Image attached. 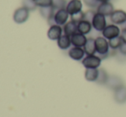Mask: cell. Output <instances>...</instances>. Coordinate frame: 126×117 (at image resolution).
<instances>
[{
    "label": "cell",
    "instance_id": "obj_24",
    "mask_svg": "<svg viewBox=\"0 0 126 117\" xmlns=\"http://www.w3.org/2000/svg\"><path fill=\"white\" fill-rule=\"evenodd\" d=\"M37 7H52V0H34Z\"/></svg>",
    "mask_w": 126,
    "mask_h": 117
},
{
    "label": "cell",
    "instance_id": "obj_28",
    "mask_svg": "<svg viewBox=\"0 0 126 117\" xmlns=\"http://www.w3.org/2000/svg\"><path fill=\"white\" fill-rule=\"evenodd\" d=\"M120 38H121L122 41L124 43H126V28L121 30V34H120Z\"/></svg>",
    "mask_w": 126,
    "mask_h": 117
},
{
    "label": "cell",
    "instance_id": "obj_5",
    "mask_svg": "<svg viewBox=\"0 0 126 117\" xmlns=\"http://www.w3.org/2000/svg\"><path fill=\"white\" fill-rule=\"evenodd\" d=\"M120 34H121V30H120L119 27L113 23L107 25L106 27V29L102 31L103 37H105L108 40L120 36Z\"/></svg>",
    "mask_w": 126,
    "mask_h": 117
},
{
    "label": "cell",
    "instance_id": "obj_1",
    "mask_svg": "<svg viewBox=\"0 0 126 117\" xmlns=\"http://www.w3.org/2000/svg\"><path fill=\"white\" fill-rule=\"evenodd\" d=\"M95 46H96V53L99 56L102 58H106L109 54V41L105 37L99 36L95 39Z\"/></svg>",
    "mask_w": 126,
    "mask_h": 117
},
{
    "label": "cell",
    "instance_id": "obj_15",
    "mask_svg": "<svg viewBox=\"0 0 126 117\" xmlns=\"http://www.w3.org/2000/svg\"><path fill=\"white\" fill-rule=\"evenodd\" d=\"M57 43H58V46L60 49L62 50H66V49H69L70 47L71 44V39H70V36L66 35H63L58 40H57Z\"/></svg>",
    "mask_w": 126,
    "mask_h": 117
},
{
    "label": "cell",
    "instance_id": "obj_20",
    "mask_svg": "<svg viewBox=\"0 0 126 117\" xmlns=\"http://www.w3.org/2000/svg\"><path fill=\"white\" fill-rule=\"evenodd\" d=\"M108 41H109L110 48H111L112 50H117V49H118L120 47V46L122 45V43H123L120 36L113 38V39H111V40H109Z\"/></svg>",
    "mask_w": 126,
    "mask_h": 117
},
{
    "label": "cell",
    "instance_id": "obj_7",
    "mask_svg": "<svg viewBox=\"0 0 126 117\" xmlns=\"http://www.w3.org/2000/svg\"><path fill=\"white\" fill-rule=\"evenodd\" d=\"M110 20L113 24L124 25L126 22V11L123 10H115L110 16Z\"/></svg>",
    "mask_w": 126,
    "mask_h": 117
},
{
    "label": "cell",
    "instance_id": "obj_27",
    "mask_svg": "<svg viewBox=\"0 0 126 117\" xmlns=\"http://www.w3.org/2000/svg\"><path fill=\"white\" fill-rule=\"evenodd\" d=\"M96 12H94L93 10H88L87 11H85V17L84 20L89 21V22H92V19H93L94 16L95 15Z\"/></svg>",
    "mask_w": 126,
    "mask_h": 117
},
{
    "label": "cell",
    "instance_id": "obj_13",
    "mask_svg": "<svg viewBox=\"0 0 126 117\" xmlns=\"http://www.w3.org/2000/svg\"><path fill=\"white\" fill-rule=\"evenodd\" d=\"M63 35H69L71 37L73 35H75L76 33H77V23L73 21H69L63 25Z\"/></svg>",
    "mask_w": 126,
    "mask_h": 117
},
{
    "label": "cell",
    "instance_id": "obj_30",
    "mask_svg": "<svg viewBox=\"0 0 126 117\" xmlns=\"http://www.w3.org/2000/svg\"><path fill=\"white\" fill-rule=\"evenodd\" d=\"M99 3H106V2H110V0H98Z\"/></svg>",
    "mask_w": 126,
    "mask_h": 117
},
{
    "label": "cell",
    "instance_id": "obj_8",
    "mask_svg": "<svg viewBox=\"0 0 126 117\" xmlns=\"http://www.w3.org/2000/svg\"><path fill=\"white\" fill-rule=\"evenodd\" d=\"M82 6L83 3L81 0H70L65 6V10L70 14V16H72L82 11Z\"/></svg>",
    "mask_w": 126,
    "mask_h": 117
},
{
    "label": "cell",
    "instance_id": "obj_10",
    "mask_svg": "<svg viewBox=\"0 0 126 117\" xmlns=\"http://www.w3.org/2000/svg\"><path fill=\"white\" fill-rule=\"evenodd\" d=\"M114 7L113 4L110 2L106 3H100L96 8V12L104 15L105 17H110L113 11H114Z\"/></svg>",
    "mask_w": 126,
    "mask_h": 117
},
{
    "label": "cell",
    "instance_id": "obj_19",
    "mask_svg": "<svg viewBox=\"0 0 126 117\" xmlns=\"http://www.w3.org/2000/svg\"><path fill=\"white\" fill-rule=\"evenodd\" d=\"M115 97H116L117 100L119 101L120 102H123L126 101V87H124V86L118 87L116 90Z\"/></svg>",
    "mask_w": 126,
    "mask_h": 117
},
{
    "label": "cell",
    "instance_id": "obj_18",
    "mask_svg": "<svg viewBox=\"0 0 126 117\" xmlns=\"http://www.w3.org/2000/svg\"><path fill=\"white\" fill-rule=\"evenodd\" d=\"M100 70L98 69H86L85 71V78L89 82H95L98 80Z\"/></svg>",
    "mask_w": 126,
    "mask_h": 117
},
{
    "label": "cell",
    "instance_id": "obj_29",
    "mask_svg": "<svg viewBox=\"0 0 126 117\" xmlns=\"http://www.w3.org/2000/svg\"><path fill=\"white\" fill-rule=\"evenodd\" d=\"M118 50H119L120 54H122L123 55L126 56V43H122V45L120 46V47L118 48Z\"/></svg>",
    "mask_w": 126,
    "mask_h": 117
},
{
    "label": "cell",
    "instance_id": "obj_4",
    "mask_svg": "<svg viewBox=\"0 0 126 117\" xmlns=\"http://www.w3.org/2000/svg\"><path fill=\"white\" fill-rule=\"evenodd\" d=\"M106 17H105L104 15L96 12L95 15L94 16L93 19H92V26L93 29H94L96 31L98 32H102L103 30L106 29V27L107 26L106 23Z\"/></svg>",
    "mask_w": 126,
    "mask_h": 117
},
{
    "label": "cell",
    "instance_id": "obj_23",
    "mask_svg": "<svg viewBox=\"0 0 126 117\" xmlns=\"http://www.w3.org/2000/svg\"><path fill=\"white\" fill-rule=\"evenodd\" d=\"M84 17H85V12L81 11V12H78V13L70 16V20L76 22V23H78V22H80L81 21L84 20Z\"/></svg>",
    "mask_w": 126,
    "mask_h": 117
},
{
    "label": "cell",
    "instance_id": "obj_9",
    "mask_svg": "<svg viewBox=\"0 0 126 117\" xmlns=\"http://www.w3.org/2000/svg\"><path fill=\"white\" fill-rule=\"evenodd\" d=\"M63 28L57 24L51 25L47 31V37L51 40H58L63 35Z\"/></svg>",
    "mask_w": 126,
    "mask_h": 117
},
{
    "label": "cell",
    "instance_id": "obj_2",
    "mask_svg": "<svg viewBox=\"0 0 126 117\" xmlns=\"http://www.w3.org/2000/svg\"><path fill=\"white\" fill-rule=\"evenodd\" d=\"M101 59L102 58L100 56L91 54V55L85 56L81 60V63L86 69H98L101 64Z\"/></svg>",
    "mask_w": 126,
    "mask_h": 117
},
{
    "label": "cell",
    "instance_id": "obj_3",
    "mask_svg": "<svg viewBox=\"0 0 126 117\" xmlns=\"http://www.w3.org/2000/svg\"><path fill=\"white\" fill-rule=\"evenodd\" d=\"M70 14L67 12V10L64 9H60V10H55L54 16H53L52 22L53 24H57L59 26H63L69 20ZM51 24V22H50Z\"/></svg>",
    "mask_w": 126,
    "mask_h": 117
},
{
    "label": "cell",
    "instance_id": "obj_6",
    "mask_svg": "<svg viewBox=\"0 0 126 117\" xmlns=\"http://www.w3.org/2000/svg\"><path fill=\"white\" fill-rule=\"evenodd\" d=\"M28 17H29V10L22 6L15 10L13 15V20L16 23L22 24L27 22Z\"/></svg>",
    "mask_w": 126,
    "mask_h": 117
},
{
    "label": "cell",
    "instance_id": "obj_11",
    "mask_svg": "<svg viewBox=\"0 0 126 117\" xmlns=\"http://www.w3.org/2000/svg\"><path fill=\"white\" fill-rule=\"evenodd\" d=\"M71 44L73 45V47H83L86 44L87 40H88V38L86 37L85 35H82V34L79 33H76L75 35H73L71 37Z\"/></svg>",
    "mask_w": 126,
    "mask_h": 117
},
{
    "label": "cell",
    "instance_id": "obj_14",
    "mask_svg": "<svg viewBox=\"0 0 126 117\" xmlns=\"http://www.w3.org/2000/svg\"><path fill=\"white\" fill-rule=\"evenodd\" d=\"M93 26H92L91 22L87 20H82L77 23V31L82 35H88L91 32Z\"/></svg>",
    "mask_w": 126,
    "mask_h": 117
},
{
    "label": "cell",
    "instance_id": "obj_25",
    "mask_svg": "<svg viewBox=\"0 0 126 117\" xmlns=\"http://www.w3.org/2000/svg\"><path fill=\"white\" fill-rule=\"evenodd\" d=\"M108 81V76L106 74V72L104 70H100V74H99V78L97 82H99L100 84H104Z\"/></svg>",
    "mask_w": 126,
    "mask_h": 117
},
{
    "label": "cell",
    "instance_id": "obj_12",
    "mask_svg": "<svg viewBox=\"0 0 126 117\" xmlns=\"http://www.w3.org/2000/svg\"><path fill=\"white\" fill-rule=\"evenodd\" d=\"M85 53L83 47H73L70 49L69 51V56L74 60L79 61V60H82L84 58Z\"/></svg>",
    "mask_w": 126,
    "mask_h": 117
},
{
    "label": "cell",
    "instance_id": "obj_26",
    "mask_svg": "<svg viewBox=\"0 0 126 117\" xmlns=\"http://www.w3.org/2000/svg\"><path fill=\"white\" fill-rule=\"evenodd\" d=\"M83 3L88 7V8H97L98 5L100 4L98 0H82Z\"/></svg>",
    "mask_w": 126,
    "mask_h": 117
},
{
    "label": "cell",
    "instance_id": "obj_17",
    "mask_svg": "<svg viewBox=\"0 0 126 117\" xmlns=\"http://www.w3.org/2000/svg\"><path fill=\"white\" fill-rule=\"evenodd\" d=\"M85 53L87 55H91L94 54L96 53V46H95V39L94 38H88L87 40L86 44L83 47Z\"/></svg>",
    "mask_w": 126,
    "mask_h": 117
},
{
    "label": "cell",
    "instance_id": "obj_22",
    "mask_svg": "<svg viewBox=\"0 0 126 117\" xmlns=\"http://www.w3.org/2000/svg\"><path fill=\"white\" fill-rule=\"evenodd\" d=\"M22 4H23V7L28 9L29 11L34 10L37 8V5L35 3L34 0H22Z\"/></svg>",
    "mask_w": 126,
    "mask_h": 117
},
{
    "label": "cell",
    "instance_id": "obj_16",
    "mask_svg": "<svg viewBox=\"0 0 126 117\" xmlns=\"http://www.w3.org/2000/svg\"><path fill=\"white\" fill-rule=\"evenodd\" d=\"M40 13L41 17L47 19L50 23L54 16L55 10L53 9V7H42V8H40Z\"/></svg>",
    "mask_w": 126,
    "mask_h": 117
},
{
    "label": "cell",
    "instance_id": "obj_21",
    "mask_svg": "<svg viewBox=\"0 0 126 117\" xmlns=\"http://www.w3.org/2000/svg\"><path fill=\"white\" fill-rule=\"evenodd\" d=\"M67 4L66 0H52V7L55 10L64 9Z\"/></svg>",
    "mask_w": 126,
    "mask_h": 117
}]
</instances>
